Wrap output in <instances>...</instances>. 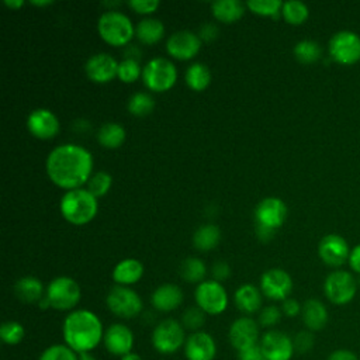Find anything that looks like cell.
Segmentation results:
<instances>
[{
  "instance_id": "39",
  "label": "cell",
  "mask_w": 360,
  "mask_h": 360,
  "mask_svg": "<svg viewBox=\"0 0 360 360\" xmlns=\"http://www.w3.org/2000/svg\"><path fill=\"white\" fill-rule=\"evenodd\" d=\"M205 315L207 314L197 305L188 307L181 315V325L190 332H198L205 323Z\"/></svg>"
},
{
  "instance_id": "49",
  "label": "cell",
  "mask_w": 360,
  "mask_h": 360,
  "mask_svg": "<svg viewBox=\"0 0 360 360\" xmlns=\"http://www.w3.org/2000/svg\"><path fill=\"white\" fill-rule=\"evenodd\" d=\"M218 35V28L217 25H214L212 22H207V24H202L200 27V31H198V37L202 41H211L214 38H217Z\"/></svg>"
},
{
  "instance_id": "12",
  "label": "cell",
  "mask_w": 360,
  "mask_h": 360,
  "mask_svg": "<svg viewBox=\"0 0 360 360\" xmlns=\"http://www.w3.org/2000/svg\"><path fill=\"white\" fill-rule=\"evenodd\" d=\"M259 345L264 360H291L295 353L292 339L277 329L267 330L260 338Z\"/></svg>"
},
{
  "instance_id": "5",
  "label": "cell",
  "mask_w": 360,
  "mask_h": 360,
  "mask_svg": "<svg viewBox=\"0 0 360 360\" xmlns=\"http://www.w3.org/2000/svg\"><path fill=\"white\" fill-rule=\"evenodd\" d=\"M186 329L183 328L181 322L173 319V318H166L160 321L152 330L150 342L153 349L165 356L174 354L180 349L184 347L186 343Z\"/></svg>"
},
{
  "instance_id": "34",
  "label": "cell",
  "mask_w": 360,
  "mask_h": 360,
  "mask_svg": "<svg viewBox=\"0 0 360 360\" xmlns=\"http://www.w3.org/2000/svg\"><path fill=\"white\" fill-rule=\"evenodd\" d=\"M281 15H283V18L288 24L300 25V24H302L308 18L309 10H308L307 4H304L302 1L290 0V1H284L283 3Z\"/></svg>"
},
{
  "instance_id": "17",
  "label": "cell",
  "mask_w": 360,
  "mask_h": 360,
  "mask_svg": "<svg viewBox=\"0 0 360 360\" xmlns=\"http://www.w3.org/2000/svg\"><path fill=\"white\" fill-rule=\"evenodd\" d=\"M318 255L321 260L330 267H340L349 260V245L343 236L338 233L325 235L318 245Z\"/></svg>"
},
{
  "instance_id": "32",
  "label": "cell",
  "mask_w": 360,
  "mask_h": 360,
  "mask_svg": "<svg viewBox=\"0 0 360 360\" xmlns=\"http://www.w3.org/2000/svg\"><path fill=\"white\" fill-rule=\"evenodd\" d=\"M181 278L187 283H202L207 274V267L198 257H186L179 269Z\"/></svg>"
},
{
  "instance_id": "4",
  "label": "cell",
  "mask_w": 360,
  "mask_h": 360,
  "mask_svg": "<svg viewBox=\"0 0 360 360\" xmlns=\"http://www.w3.org/2000/svg\"><path fill=\"white\" fill-rule=\"evenodd\" d=\"M97 31L101 39L112 46L127 45L135 34L131 20L117 10H108L98 17Z\"/></svg>"
},
{
  "instance_id": "20",
  "label": "cell",
  "mask_w": 360,
  "mask_h": 360,
  "mask_svg": "<svg viewBox=\"0 0 360 360\" xmlns=\"http://www.w3.org/2000/svg\"><path fill=\"white\" fill-rule=\"evenodd\" d=\"M118 62L110 53H96L90 56L84 65L87 77L94 83H107L117 76Z\"/></svg>"
},
{
  "instance_id": "31",
  "label": "cell",
  "mask_w": 360,
  "mask_h": 360,
  "mask_svg": "<svg viewBox=\"0 0 360 360\" xmlns=\"http://www.w3.org/2000/svg\"><path fill=\"white\" fill-rule=\"evenodd\" d=\"M186 83L194 91H202L211 82V72L204 63H193L186 70Z\"/></svg>"
},
{
  "instance_id": "14",
  "label": "cell",
  "mask_w": 360,
  "mask_h": 360,
  "mask_svg": "<svg viewBox=\"0 0 360 360\" xmlns=\"http://www.w3.org/2000/svg\"><path fill=\"white\" fill-rule=\"evenodd\" d=\"M228 339L238 352L250 346L259 345V323L250 316H240L235 319L228 330Z\"/></svg>"
},
{
  "instance_id": "51",
  "label": "cell",
  "mask_w": 360,
  "mask_h": 360,
  "mask_svg": "<svg viewBox=\"0 0 360 360\" xmlns=\"http://www.w3.org/2000/svg\"><path fill=\"white\" fill-rule=\"evenodd\" d=\"M276 233V229H271V228H267V226H263V225H257L256 224V235L257 238L262 240V242H269L273 239Z\"/></svg>"
},
{
  "instance_id": "29",
  "label": "cell",
  "mask_w": 360,
  "mask_h": 360,
  "mask_svg": "<svg viewBox=\"0 0 360 360\" xmlns=\"http://www.w3.org/2000/svg\"><path fill=\"white\" fill-rule=\"evenodd\" d=\"M97 141L107 149H117L125 141V129L118 122H105L97 131Z\"/></svg>"
},
{
  "instance_id": "55",
  "label": "cell",
  "mask_w": 360,
  "mask_h": 360,
  "mask_svg": "<svg viewBox=\"0 0 360 360\" xmlns=\"http://www.w3.org/2000/svg\"><path fill=\"white\" fill-rule=\"evenodd\" d=\"M32 6H39V7H45V6H49V4H52V1L51 0H31L30 1Z\"/></svg>"
},
{
  "instance_id": "3",
  "label": "cell",
  "mask_w": 360,
  "mask_h": 360,
  "mask_svg": "<svg viewBox=\"0 0 360 360\" xmlns=\"http://www.w3.org/2000/svg\"><path fill=\"white\" fill-rule=\"evenodd\" d=\"M60 214L73 225H84L97 214V198L84 188L66 191L60 198Z\"/></svg>"
},
{
  "instance_id": "45",
  "label": "cell",
  "mask_w": 360,
  "mask_h": 360,
  "mask_svg": "<svg viewBox=\"0 0 360 360\" xmlns=\"http://www.w3.org/2000/svg\"><path fill=\"white\" fill-rule=\"evenodd\" d=\"M301 309H302V305L297 300H294V298L288 297L287 300H284L281 302V312L285 316H288V318H294V316L300 315Z\"/></svg>"
},
{
  "instance_id": "47",
  "label": "cell",
  "mask_w": 360,
  "mask_h": 360,
  "mask_svg": "<svg viewBox=\"0 0 360 360\" xmlns=\"http://www.w3.org/2000/svg\"><path fill=\"white\" fill-rule=\"evenodd\" d=\"M238 353H239V360H264L260 345L250 346V347L243 349Z\"/></svg>"
},
{
  "instance_id": "9",
  "label": "cell",
  "mask_w": 360,
  "mask_h": 360,
  "mask_svg": "<svg viewBox=\"0 0 360 360\" xmlns=\"http://www.w3.org/2000/svg\"><path fill=\"white\" fill-rule=\"evenodd\" d=\"M357 291V281L345 270H335L329 273L323 281V292L326 298L335 305L349 304Z\"/></svg>"
},
{
  "instance_id": "46",
  "label": "cell",
  "mask_w": 360,
  "mask_h": 360,
  "mask_svg": "<svg viewBox=\"0 0 360 360\" xmlns=\"http://www.w3.org/2000/svg\"><path fill=\"white\" fill-rule=\"evenodd\" d=\"M211 273H212V277L215 281H222V280H226L231 274V269L229 266L225 263V262H217L212 269H211Z\"/></svg>"
},
{
  "instance_id": "22",
  "label": "cell",
  "mask_w": 360,
  "mask_h": 360,
  "mask_svg": "<svg viewBox=\"0 0 360 360\" xmlns=\"http://www.w3.org/2000/svg\"><path fill=\"white\" fill-rule=\"evenodd\" d=\"M152 307L159 312H170L183 302V291L176 284H162L150 295Z\"/></svg>"
},
{
  "instance_id": "24",
  "label": "cell",
  "mask_w": 360,
  "mask_h": 360,
  "mask_svg": "<svg viewBox=\"0 0 360 360\" xmlns=\"http://www.w3.org/2000/svg\"><path fill=\"white\" fill-rule=\"evenodd\" d=\"M233 302L242 314L252 315L262 307V291L253 284H243L235 291Z\"/></svg>"
},
{
  "instance_id": "33",
  "label": "cell",
  "mask_w": 360,
  "mask_h": 360,
  "mask_svg": "<svg viewBox=\"0 0 360 360\" xmlns=\"http://www.w3.org/2000/svg\"><path fill=\"white\" fill-rule=\"evenodd\" d=\"M292 52H294L295 59L305 65L314 63L318 59H321V56H322V49H321L319 44L312 39H302V41L297 42Z\"/></svg>"
},
{
  "instance_id": "18",
  "label": "cell",
  "mask_w": 360,
  "mask_h": 360,
  "mask_svg": "<svg viewBox=\"0 0 360 360\" xmlns=\"http://www.w3.org/2000/svg\"><path fill=\"white\" fill-rule=\"evenodd\" d=\"M183 352L187 360H214L217 342L208 332H191L186 339Z\"/></svg>"
},
{
  "instance_id": "23",
  "label": "cell",
  "mask_w": 360,
  "mask_h": 360,
  "mask_svg": "<svg viewBox=\"0 0 360 360\" xmlns=\"http://www.w3.org/2000/svg\"><path fill=\"white\" fill-rule=\"evenodd\" d=\"M301 318L308 330L318 332L326 326L329 314L322 301L316 298H309L302 304Z\"/></svg>"
},
{
  "instance_id": "15",
  "label": "cell",
  "mask_w": 360,
  "mask_h": 360,
  "mask_svg": "<svg viewBox=\"0 0 360 360\" xmlns=\"http://www.w3.org/2000/svg\"><path fill=\"white\" fill-rule=\"evenodd\" d=\"M135 342L134 332L131 328H128L124 323H111L105 330H104V338H103V345L105 350L117 357H122L124 354L132 352Z\"/></svg>"
},
{
  "instance_id": "27",
  "label": "cell",
  "mask_w": 360,
  "mask_h": 360,
  "mask_svg": "<svg viewBox=\"0 0 360 360\" xmlns=\"http://www.w3.org/2000/svg\"><path fill=\"white\" fill-rule=\"evenodd\" d=\"M246 4L239 0H217L211 4L212 15L225 24L238 21L245 13Z\"/></svg>"
},
{
  "instance_id": "37",
  "label": "cell",
  "mask_w": 360,
  "mask_h": 360,
  "mask_svg": "<svg viewBox=\"0 0 360 360\" xmlns=\"http://www.w3.org/2000/svg\"><path fill=\"white\" fill-rule=\"evenodd\" d=\"M38 360H79V354L65 343H55L44 349Z\"/></svg>"
},
{
  "instance_id": "30",
  "label": "cell",
  "mask_w": 360,
  "mask_h": 360,
  "mask_svg": "<svg viewBox=\"0 0 360 360\" xmlns=\"http://www.w3.org/2000/svg\"><path fill=\"white\" fill-rule=\"evenodd\" d=\"M219 239H221V232L218 226L212 224L201 225L193 235V243L201 252H208L211 249H215L217 245L219 243Z\"/></svg>"
},
{
  "instance_id": "28",
  "label": "cell",
  "mask_w": 360,
  "mask_h": 360,
  "mask_svg": "<svg viewBox=\"0 0 360 360\" xmlns=\"http://www.w3.org/2000/svg\"><path fill=\"white\" fill-rule=\"evenodd\" d=\"M165 27L158 18H143L135 27L136 38L145 45H153L163 38Z\"/></svg>"
},
{
  "instance_id": "2",
  "label": "cell",
  "mask_w": 360,
  "mask_h": 360,
  "mask_svg": "<svg viewBox=\"0 0 360 360\" xmlns=\"http://www.w3.org/2000/svg\"><path fill=\"white\" fill-rule=\"evenodd\" d=\"M104 328L100 318L90 309L70 311L62 323L63 343L77 354L91 353L103 343Z\"/></svg>"
},
{
  "instance_id": "8",
  "label": "cell",
  "mask_w": 360,
  "mask_h": 360,
  "mask_svg": "<svg viewBox=\"0 0 360 360\" xmlns=\"http://www.w3.org/2000/svg\"><path fill=\"white\" fill-rule=\"evenodd\" d=\"M107 308L111 314L122 319H131L141 314L143 304L138 292L125 285H114L105 297Z\"/></svg>"
},
{
  "instance_id": "44",
  "label": "cell",
  "mask_w": 360,
  "mask_h": 360,
  "mask_svg": "<svg viewBox=\"0 0 360 360\" xmlns=\"http://www.w3.org/2000/svg\"><path fill=\"white\" fill-rule=\"evenodd\" d=\"M128 6L139 14H150L159 7L158 0H129Z\"/></svg>"
},
{
  "instance_id": "35",
  "label": "cell",
  "mask_w": 360,
  "mask_h": 360,
  "mask_svg": "<svg viewBox=\"0 0 360 360\" xmlns=\"http://www.w3.org/2000/svg\"><path fill=\"white\" fill-rule=\"evenodd\" d=\"M155 107V101L150 94L139 91L129 97L128 100V111L135 117H145L152 112Z\"/></svg>"
},
{
  "instance_id": "26",
  "label": "cell",
  "mask_w": 360,
  "mask_h": 360,
  "mask_svg": "<svg viewBox=\"0 0 360 360\" xmlns=\"http://www.w3.org/2000/svg\"><path fill=\"white\" fill-rule=\"evenodd\" d=\"M15 297L25 304L39 302L44 298V284L39 278L32 276L21 277L14 284Z\"/></svg>"
},
{
  "instance_id": "13",
  "label": "cell",
  "mask_w": 360,
  "mask_h": 360,
  "mask_svg": "<svg viewBox=\"0 0 360 360\" xmlns=\"http://www.w3.org/2000/svg\"><path fill=\"white\" fill-rule=\"evenodd\" d=\"M262 294L273 301H284L292 291V278L283 269H269L260 277Z\"/></svg>"
},
{
  "instance_id": "10",
  "label": "cell",
  "mask_w": 360,
  "mask_h": 360,
  "mask_svg": "<svg viewBox=\"0 0 360 360\" xmlns=\"http://www.w3.org/2000/svg\"><path fill=\"white\" fill-rule=\"evenodd\" d=\"M195 304L207 315H219L228 307V294L225 287L215 280L200 283L194 291Z\"/></svg>"
},
{
  "instance_id": "6",
  "label": "cell",
  "mask_w": 360,
  "mask_h": 360,
  "mask_svg": "<svg viewBox=\"0 0 360 360\" xmlns=\"http://www.w3.org/2000/svg\"><path fill=\"white\" fill-rule=\"evenodd\" d=\"M51 308L58 311H72L80 301L82 291L76 280L68 276L53 278L45 291Z\"/></svg>"
},
{
  "instance_id": "54",
  "label": "cell",
  "mask_w": 360,
  "mask_h": 360,
  "mask_svg": "<svg viewBox=\"0 0 360 360\" xmlns=\"http://www.w3.org/2000/svg\"><path fill=\"white\" fill-rule=\"evenodd\" d=\"M120 360H142V357L136 353V352H129L127 354H124L122 357H120Z\"/></svg>"
},
{
  "instance_id": "50",
  "label": "cell",
  "mask_w": 360,
  "mask_h": 360,
  "mask_svg": "<svg viewBox=\"0 0 360 360\" xmlns=\"http://www.w3.org/2000/svg\"><path fill=\"white\" fill-rule=\"evenodd\" d=\"M349 264L352 267V270H354L356 273L360 274V243L356 245L349 255Z\"/></svg>"
},
{
  "instance_id": "43",
  "label": "cell",
  "mask_w": 360,
  "mask_h": 360,
  "mask_svg": "<svg viewBox=\"0 0 360 360\" xmlns=\"http://www.w3.org/2000/svg\"><path fill=\"white\" fill-rule=\"evenodd\" d=\"M292 343H294V349L298 353H307L314 347L315 343V338L314 333L308 329L300 330L295 333V336L292 338Z\"/></svg>"
},
{
  "instance_id": "52",
  "label": "cell",
  "mask_w": 360,
  "mask_h": 360,
  "mask_svg": "<svg viewBox=\"0 0 360 360\" xmlns=\"http://www.w3.org/2000/svg\"><path fill=\"white\" fill-rule=\"evenodd\" d=\"M124 53H125V58H127V59H135V60H138V58L141 56L139 48H136V46H134V45L128 46Z\"/></svg>"
},
{
  "instance_id": "56",
  "label": "cell",
  "mask_w": 360,
  "mask_h": 360,
  "mask_svg": "<svg viewBox=\"0 0 360 360\" xmlns=\"http://www.w3.org/2000/svg\"><path fill=\"white\" fill-rule=\"evenodd\" d=\"M79 360H97L91 353H82L79 354Z\"/></svg>"
},
{
  "instance_id": "40",
  "label": "cell",
  "mask_w": 360,
  "mask_h": 360,
  "mask_svg": "<svg viewBox=\"0 0 360 360\" xmlns=\"http://www.w3.org/2000/svg\"><path fill=\"white\" fill-rule=\"evenodd\" d=\"M112 183V177L107 172H97L91 174L87 181V190L97 198L107 194Z\"/></svg>"
},
{
  "instance_id": "16",
  "label": "cell",
  "mask_w": 360,
  "mask_h": 360,
  "mask_svg": "<svg viewBox=\"0 0 360 360\" xmlns=\"http://www.w3.org/2000/svg\"><path fill=\"white\" fill-rule=\"evenodd\" d=\"M201 48V39L197 34L183 30L173 32L166 41V51L170 56L180 60L194 58Z\"/></svg>"
},
{
  "instance_id": "21",
  "label": "cell",
  "mask_w": 360,
  "mask_h": 360,
  "mask_svg": "<svg viewBox=\"0 0 360 360\" xmlns=\"http://www.w3.org/2000/svg\"><path fill=\"white\" fill-rule=\"evenodd\" d=\"M27 128L30 134L38 139H51L59 131V121L51 110L37 108L30 112Z\"/></svg>"
},
{
  "instance_id": "38",
  "label": "cell",
  "mask_w": 360,
  "mask_h": 360,
  "mask_svg": "<svg viewBox=\"0 0 360 360\" xmlns=\"http://www.w3.org/2000/svg\"><path fill=\"white\" fill-rule=\"evenodd\" d=\"M246 7L259 15L263 17H277L281 13L283 3L280 0H249Z\"/></svg>"
},
{
  "instance_id": "53",
  "label": "cell",
  "mask_w": 360,
  "mask_h": 360,
  "mask_svg": "<svg viewBox=\"0 0 360 360\" xmlns=\"http://www.w3.org/2000/svg\"><path fill=\"white\" fill-rule=\"evenodd\" d=\"M4 4L8 7V8H20L24 6V1L22 0H4Z\"/></svg>"
},
{
  "instance_id": "1",
  "label": "cell",
  "mask_w": 360,
  "mask_h": 360,
  "mask_svg": "<svg viewBox=\"0 0 360 360\" xmlns=\"http://www.w3.org/2000/svg\"><path fill=\"white\" fill-rule=\"evenodd\" d=\"M91 153L76 143H63L52 149L45 162V170L53 184L75 190L91 177Z\"/></svg>"
},
{
  "instance_id": "19",
  "label": "cell",
  "mask_w": 360,
  "mask_h": 360,
  "mask_svg": "<svg viewBox=\"0 0 360 360\" xmlns=\"http://www.w3.org/2000/svg\"><path fill=\"white\" fill-rule=\"evenodd\" d=\"M285 217H287V207L284 201L277 197L263 198L255 210L256 224L271 228V229L280 228Z\"/></svg>"
},
{
  "instance_id": "41",
  "label": "cell",
  "mask_w": 360,
  "mask_h": 360,
  "mask_svg": "<svg viewBox=\"0 0 360 360\" xmlns=\"http://www.w3.org/2000/svg\"><path fill=\"white\" fill-rule=\"evenodd\" d=\"M141 75H142V70H141V66H139L138 60L124 58V59L118 63L117 76H118V79H120L121 82H124V83H132V82H135Z\"/></svg>"
},
{
  "instance_id": "11",
  "label": "cell",
  "mask_w": 360,
  "mask_h": 360,
  "mask_svg": "<svg viewBox=\"0 0 360 360\" xmlns=\"http://www.w3.org/2000/svg\"><path fill=\"white\" fill-rule=\"evenodd\" d=\"M329 56L340 65H353L360 60V37L349 30L338 31L329 39Z\"/></svg>"
},
{
  "instance_id": "36",
  "label": "cell",
  "mask_w": 360,
  "mask_h": 360,
  "mask_svg": "<svg viewBox=\"0 0 360 360\" xmlns=\"http://www.w3.org/2000/svg\"><path fill=\"white\" fill-rule=\"evenodd\" d=\"M25 336L24 326L17 321H6L0 326V339L8 346H15L22 342Z\"/></svg>"
},
{
  "instance_id": "42",
  "label": "cell",
  "mask_w": 360,
  "mask_h": 360,
  "mask_svg": "<svg viewBox=\"0 0 360 360\" xmlns=\"http://www.w3.org/2000/svg\"><path fill=\"white\" fill-rule=\"evenodd\" d=\"M281 308L276 305H267L260 309L257 323L263 328H273L276 326L281 319Z\"/></svg>"
},
{
  "instance_id": "25",
  "label": "cell",
  "mask_w": 360,
  "mask_h": 360,
  "mask_svg": "<svg viewBox=\"0 0 360 360\" xmlns=\"http://www.w3.org/2000/svg\"><path fill=\"white\" fill-rule=\"evenodd\" d=\"M143 274V266L136 259H124L115 264L112 270V280L117 285H131L141 280Z\"/></svg>"
},
{
  "instance_id": "7",
  "label": "cell",
  "mask_w": 360,
  "mask_h": 360,
  "mask_svg": "<svg viewBox=\"0 0 360 360\" xmlns=\"http://www.w3.org/2000/svg\"><path fill=\"white\" fill-rule=\"evenodd\" d=\"M142 79L149 90L163 93L174 86L177 70L169 59L153 58L142 68Z\"/></svg>"
},
{
  "instance_id": "48",
  "label": "cell",
  "mask_w": 360,
  "mask_h": 360,
  "mask_svg": "<svg viewBox=\"0 0 360 360\" xmlns=\"http://www.w3.org/2000/svg\"><path fill=\"white\" fill-rule=\"evenodd\" d=\"M326 360H360V359L350 349H336L329 353Z\"/></svg>"
}]
</instances>
